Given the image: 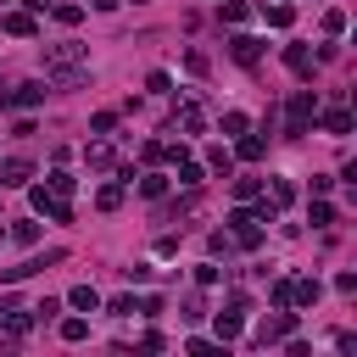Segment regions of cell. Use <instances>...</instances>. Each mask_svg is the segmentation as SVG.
I'll return each mask as SVG.
<instances>
[{
  "label": "cell",
  "mask_w": 357,
  "mask_h": 357,
  "mask_svg": "<svg viewBox=\"0 0 357 357\" xmlns=\"http://www.w3.org/2000/svg\"><path fill=\"white\" fill-rule=\"evenodd\" d=\"M84 61H89V50H84L78 39L45 45V78H56L61 89H78V84H84Z\"/></svg>",
  "instance_id": "obj_1"
},
{
  "label": "cell",
  "mask_w": 357,
  "mask_h": 357,
  "mask_svg": "<svg viewBox=\"0 0 357 357\" xmlns=\"http://www.w3.org/2000/svg\"><path fill=\"white\" fill-rule=\"evenodd\" d=\"M312 117H318V95H312V89H296V95L284 100V134L301 139V134L312 128Z\"/></svg>",
  "instance_id": "obj_2"
},
{
  "label": "cell",
  "mask_w": 357,
  "mask_h": 357,
  "mask_svg": "<svg viewBox=\"0 0 357 357\" xmlns=\"http://www.w3.org/2000/svg\"><path fill=\"white\" fill-rule=\"evenodd\" d=\"M229 240H234L240 251H257V245H262V229H257V218H251L245 206L229 212Z\"/></svg>",
  "instance_id": "obj_3"
},
{
  "label": "cell",
  "mask_w": 357,
  "mask_h": 357,
  "mask_svg": "<svg viewBox=\"0 0 357 357\" xmlns=\"http://www.w3.org/2000/svg\"><path fill=\"white\" fill-rule=\"evenodd\" d=\"M284 335H296V312H290V307H279L273 318L257 324V346H273V340H284Z\"/></svg>",
  "instance_id": "obj_4"
},
{
  "label": "cell",
  "mask_w": 357,
  "mask_h": 357,
  "mask_svg": "<svg viewBox=\"0 0 357 357\" xmlns=\"http://www.w3.org/2000/svg\"><path fill=\"white\" fill-rule=\"evenodd\" d=\"M33 206H39L50 223H73V206H67V195H50L45 184H33Z\"/></svg>",
  "instance_id": "obj_5"
},
{
  "label": "cell",
  "mask_w": 357,
  "mask_h": 357,
  "mask_svg": "<svg viewBox=\"0 0 357 357\" xmlns=\"http://www.w3.org/2000/svg\"><path fill=\"white\" fill-rule=\"evenodd\" d=\"M229 56H234L240 67H257V61H262V39H251V33H234V39H229Z\"/></svg>",
  "instance_id": "obj_6"
},
{
  "label": "cell",
  "mask_w": 357,
  "mask_h": 357,
  "mask_svg": "<svg viewBox=\"0 0 357 357\" xmlns=\"http://www.w3.org/2000/svg\"><path fill=\"white\" fill-rule=\"evenodd\" d=\"M45 262H61V251H45V257H28V262H17V268H0V284H17V279H28V273H39Z\"/></svg>",
  "instance_id": "obj_7"
},
{
  "label": "cell",
  "mask_w": 357,
  "mask_h": 357,
  "mask_svg": "<svg viewBox=\"0 0 357 357\" xmlns=\"http://www.w3.org/2000/svg\"><path fill=\"white\" fill-rule=\"evenodd\" d=\"M0 28H6L11 39H33V33H39V22H33V11H6V17H0Z\"/></svg>",
  "instance_id": "obj_8"
},
{
  "label": "cell",
  "mask_w": 357,
  "mask_h": 357,
  "mask_svg": "<svg viewBox=\"0 0 357 357\" xmlns=\"http://www.w3.org/2000/svg\"><path fill=\"white\" fill-rule=\"evenodd\" d=\"M318 296H324L318 279H290V307H318Z\"/></svg>",
  "instance_id": "obj_9"
},
{
  "label": "cell",
  "mask_w": 357,
  "mask_h": 357,
  "mask_svg": "<svg viewBox=\"0 0 357 357\" xmlns=\"http://www.w3.org/2000/svg\"><path fill=\"white\" fill-rule=\"evenodd\" d=\"M0 324H6V335H11V340H22V335H28V329H33L39 318H33V307H28V312H17V307H6V312H0Z\"/></svg>",
  "instance_id": "obj_10"
},
{
  "label": "cell",
  "mask_w": 357,
  "mask_h": 357,
  "mask_svg": "<svg viewBox=\"0 0 357 357\" xmlns=\"http://www.w3.org/2000/svg\"><path fill=\"white\" fill-rule=\"evenodd\" d=\"M45 100V84H17L11 95H0V106H39Z\"/></svg>",
  "instance_id": "obj_11"
},
{
  "label": "cell",
  "mask_w": 357,
  "mask_h": 357,
  "mask_svg": "<svg viewBox=\"0 0 357 357\" xmlns=\"http://www.w3.org/2000/svg\"><path fill=\"white\" fill-rule=\"evenodd\" d=\"M33 178V167L28 162H0V190H22Z\"/></svg>",
  "instance_id": "obj_12"
},
{
  "label": "cell",
  "mask_w": 357,
  "mask_h": 357,
  "mask_svg": "<svg viewBox=\"0 0 357 357\" xmlns=\"http://www.w3.org/2000/svg\"><path fill=\"white\" fill-rule=\"evenodd\" d=\"M284 67H290L296 78H307V73H312V56H307V45H284Z\"/></svg>",
  "instance_id": "obj_13"
},
{
  "label": "cell",
  "mask_w": 357,
  "mask_h": 357,
  "mask_svg": "<svg viewBox=\"0 0 357 357\" xmlns=\"http://www.w3.org/2000/svg\"><path fill=\"white\" fill-rule=\"evenodd\" d=\"M262 151H268V139H262V134H240V145H234V156H240V162H262Z\"/></svg>",
  "instance_id": "obj_14"
},
{
  "label": "cell",
  "mask_w": 357,
  "mask_h": 357,
  "mask_svg": "<svg viewBox=\"0 0 357 357\" xmlns=\"http://www.w3.org/2000/svg\"><path fill=\"white\" fill-rule=\"evenodd\" d=\"M318 123H324V134H351V112H340V106H329Z\"/></svg>",
  "instance_id": "obj_15"
},
{
  "label": "cell",
  "mask_w": 357,
  "mask_h": 357,
  "mask_svg": "<svg viewBox=\"0 0 357 357\" xmlns=\"http://www.w3.org/2000/svg\"><path fill=\"white\" fill-rule=\"evenodd\" d=\"M240 318H245V312H234V307L218 312V346H223V340H240Z\"/></svg>",
  "instance_id": "obj_16"
},
{
  "label": "cell",
  "mask_w": 357,
  "mask_h": 357,
  "mask_svg": "<svg viewBox=\"0 0 357 357\" xmlns=\"http://www.w3.org/2000/svg\"><path fill=\"white\" fill-rule=\"evenodd\" d=\"M139 195H145V201H162V195H167V173H145V178H139Z\"/></svg>",
  "instance_id": "obj_17"
},
{
  "label": "cell",
  "mask_w": 357,
  "mask_h": 357,
  "mask_svg": "<svg viewBox=\"0 0 357 357\" xmlns=\"http://www.w3.org/2000/svg\"><path fill=\"white\" fill-rule=\"evenodd\" d=\"M67 301H73L78 312H95V307H100V296H95V284H73V296H67Z\"/></svg>",
  "instance_id": "obj_18"
},
{
  "label": "cell",
  "mask_w": 357,
  "mask_h": 357,
  "mask_svg": "<svg viewBox=\"0 0 357 357\" xmlns=\"http://www.w3.org/2000/svg\"><path fill=\"white\" fill-rule=\"evenodd\" d=\"M50 11H56L61 28H78V22H84V6H73V0H61V6H50Z\"/></svg>",
  "instance_id": "obj_19"
},
{
  "label": "cell",
  "mask_w": 357,
  "mask_h": 357,
  "mask_svg": "<svg viewBox=\"0 0 357 357\" xmlns=\"http://www.w3.org/2000/svg\"><path fill=\"white\" fill-rule=\"evenodd\" d=\"M178 128H184V134H201V128H206L201 106H178Z\"/></svg>",
  "instance_id": "obj_20"
},
{
  "label": "cell",
  "mask_w": 357,
  "mask_h": 357,
  "mask_svg": "<svg viewBox=\"0 0 357 357\" xmlns=\"http://www.w3.org/2000/svg\"><path fill=\"white\" fill-rule=\"evenodd\" d=\"M84 162H89V167H112V145H106V139L84 145Z\"/></svg>",
  "instance_id": "obj_21"
},
{
  "label": "cell",
  "mask_w": 357,
  "mask_h": 357,
  "mask_svg": "<svg viewBox=\"0 0 357 357\" xmlns=\"http://www.w3.org/2000/svg\"><path fill=\"white\" fill-rule=\"evenodd\" d=\"M206 167L229 178V167H234V151H223V145H212V151H206Z\"/></svg>",
  "instance_id": "obj_22"
},
{
  "label": "cell",
  "mask_w": 357,
  "mask_h": 357,
  "mask_svg": "<svg viewBox=\"0 0 357 357\" xmlns=\"http://www.w3.org/2000/svg\"><path fill=\"white\" fill-rule=\"evenodd\" d=\"M173 162H178V173H173V178H178L184 190H195V184H201V162H184V156H173Z\"/></svg>",
  "instance_id": "obj_23"
},
{
  "label": "cell",
  "mask_w": 357,
  "mask_h": 357,
  "mask_svg": "<svg viewBox=\"0 0 357 357\" xmlns=\"http://www.w3.org/2000/svg\"><path fill=\"white\" fill-rule=\"evenodd\" d=\"M45 190H50V195H73V190H78V178H73V173H61V167H56V173H50V178H45Z\"/></svg>",
  "instance_id": "obj_24"
},
{
  "label": "cell",
  "mask_w": 357,
  "mask_h": 357,
  "mask_svg": "<svg viewBox=\"0 0 357 357\" xmlns=\"http://www.w3.org/2000/svg\"><path fill=\"white\" fill-rule=\"evenodd\" d=\"M95 206H100V212H117V206H123V184H100Z\"/></svg>",
  "instance_id": "obj_25"
},
{
  "label": "cell",
  "mask_w": 357,
  "mask_h": 357,
  "mask_svg": "<svg viewBox=\"0 0 357 357\" xmlns=\"http://www.w3.org/2000/svg\"><path fill=\"white\" fill-rule=\"evenodd\" d=\"M218 17H223V22H234V28H240V22H245V17H251V6H245V0H223V11H218Z\"/></svg>",
  "instance_id": "obj_26"
},
{
  "label": "cell",
  "mask_w": 357,
  "mask_h": 357,
  "mask_svg": "<svg viewBox=\"0 0 357 357\" xmlns=\"http://www.w3.org/2000/svg\"><path fill=\"white\" fill-rule=\"evenodd\" d=\"M262 17H268V28H290V17H296V11L279 0V6H262Z\"/></svg>",
  "instance_id": "obj_27"
},
{
  "label": "cell",
  "mask_w": 357,
  "mask_h": 357,
  "mask_svg": "<svg viewBox=\"0 0 357 357\" xmlns=\"http://www.w3.org/2000/svg\"><path fill=\"white\" fill-rule=\"evenodd\" d=\"M89 335V318H61V340H84Z\"/></svg>",
  "instance_id": "obj_28"
},
{
  "label": "cell",
  "mask_w": 357,
  "mask_h": 357,
  "mask_svg": "<svg viewBox=\"0 0 357 357\" xmlns=\"http://www.w3.org/2000/svg\"><path fill=\"white\" fill-rule=\"evenodd\" d=\"M296 201V184L290 178H273V206H290Z\"/></svg>",
  "instance_id": "obj_29"
},
{
  "label": "cell",
  "mask_w": 357,
  "mask_h": 357,
  "mask_svg": "<svg viewBox=\"0 0 357 357\" xmlns=\"http://www.w3.org/2000/svg\"><path fill=\"white\" fill-rule=\"evenodd\" d=\"M340 28H346V11L329 6V11H324V33H340Z\"/></svg>",
  "instance_id": "obj_30"
},
{
  "label": "cell",
  "mask_w": 357,
  "mask_h": 357,
  "mask_svg": "<svg viewBox=\"0 0 357 357\" xmlns=\"http://www.w3.org/2000/svg\"><path fill=\"white\" fill-rule=\"evenodd\" d=\"M245 128H251L245 112H229V117H223V134H245Z\"/></svg>",
  "instance_id": "obj_31"
},
{
  "label": "cell",
  "mask_w": 357,
  "mask_h": 357,
  "mask_svg": "<svg viewBox=\"0 0 357 357\" xmlns=\"http://www.w3.org/2000/svg\"><path fill=\"white\" fill-rule=\"evenodd\" d=\"M257 190H262V178H234V195L240 201H257Z\"/></svg>",
  "instance_id": "obj_32"
},
{
  "label": "cell",
  "mask_w": 357,
  "mask_h": 357,
  "mask_svg": "<svg viewBox=\"0 0 357 357\" xmlns=\"http://www.w3.org/2000/svg\"><path fill=\"white\" fill-rule=\"evenodd\" d=\"M11 240H17V245H33V240H39V223H17Z\"/></svg>",
  "instance_id": "obj_33"
},
{
  "label": "cell",
  "mask_w": 357,
  "mask_h": 357,
  "mask_svg": "<svg viewBox=\"0 0 357 357\" xmlns=\"http://www.w3.org/2000/svg\"><path fill=\"white\" fill-rule=\"evenodd\" d=\"M89 128H95V134H106V128H117V112H95V117H89Z\"/></svg>",
  "instance_id": "obj_34"
},
{
  "label": "cell",
  "mask_w": 357,
  "mask_h": 357,
  "mask_svg": "<svg viewBox=\"0 0 357 357\" xmlns=\"http://www.w3.org/2000/svg\"><path fill=\"white\" fill-rule=\"evenodd\" d=\"M312 223H318V229H329V223H335V206H329V201H318V206H312Z\"/></svg>",
  "instance_id": "obj_35"
},
{
  "label": "cell",
  "mask_w": 357,
  "mask_h": 357,
  "mask_svg": "<svg viewBox=\"0 0 357 357\" xmlns=\"http://www.w3.org/2000/svg\"><path fill=\"white\" fill-rule=\"evenodd\" d=\"M167 84H173L167 73H151V78H145V89H151V95H167Z\"/></svg>",
  "instance_id": "obj_36"
},
{
  "label": "cell",
  "mask_w": 357,
  "mask_h": 357,
  "mask_svg": "<svg viewBox=\"0 0 357 357\" xmlns=\"http://www.w3.org/2000/svg\"><path fill=\"white\" fill-rule=\"evenodd\" d=\"M229 251H234V240H229V234L218 229V234H212V257H229Z\"/></svg>",
  "instance_id": "obj_37"
},
{
  "label": "cell",
  "mask_w": 357,
  "mask_h": 357,
  "mask_svg": "<svg viewBox=\"0 0 357 357\" xmlns=\"http://www.w3.org/2000/svg\"><path fill=\"white\" fill-rule=\"evenodd\" d=\"M184 318H190V324H195V318H206V301H201V296H190V301H184Z\"/></svg>",
  "instance_id": "obj_38"
},
{
  "label": "cell",
  "mask_w": 357,
  "mask_h": 357,
  "mask_svg": "<svg viewBox=\"0 0 357 357\" xmlns=\"http://www.w3.org/2000/svg\"><path fill=\"white\" fill-rule=\"evenodd\" d=\"M22 11H50V0H22Z\"/></svg>",
  "instance_id": "obj_39"
},
{
  "label": "cell",
  "mask_w": 357,
  "mask_h": 357,
  "mask_svg": "<svg viewBox=\"0 0 357 357\" xmlns=\"http://www.w3.org/2000/svg\"><path fill=\"white\" fill-rule=\"evenodd\" d=\"M6 307H11V301H6V296H0V312H6Z\"/></svg>",
  "instance_id": "obj_40"
},
{
  "label": "cell",
  "mask_w": 357,
  "mask_h": 357,
  "mask_svg": "<svg viewBox=\"0 0 357 357\" xmlns=\"http://www.w3.org/2000/svg\"><path fill=\"white\" fill-rule=\"evenodd\" d=\"M134 6H145V0H134Z\"/></svg>",
  "instance_id": "obj_41"
}]
</instances>
